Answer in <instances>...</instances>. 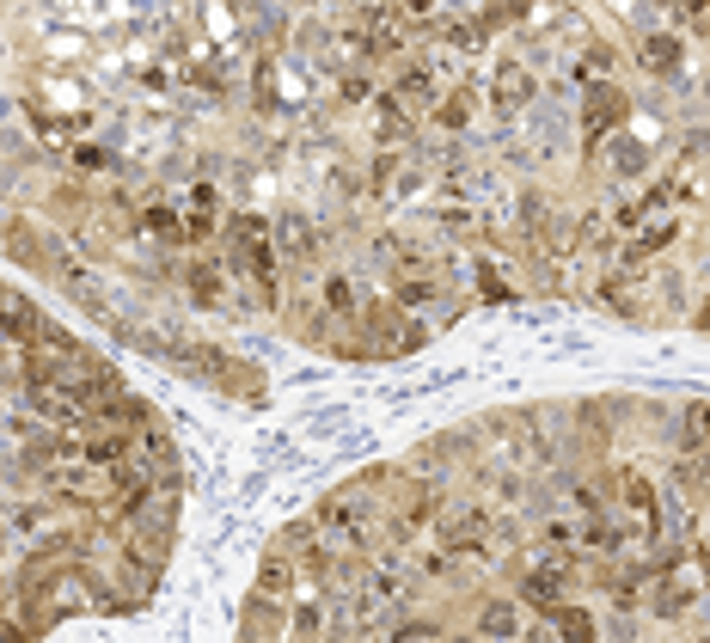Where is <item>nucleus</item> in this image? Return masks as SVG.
<instances>
[{"instance_id": "412c9836", "label": "nucleus", "mask_w": 710, "mask_h": 643, "mask_svg": "<svg viewBox=\"0 0 710 643\" xmlns=\"http://www.w3.org/2000/svg\"><path fill=\"white\" fill-rule=\"evenodd\" d=\"M0 643H25V631H13V625H0Z\"/></svg>"}, {"instance_id": "1a4fd4ad", "label": "nucleus", "mask_w": 710, "mask_h": 643, "mask_svg": "<svg viewBox=\"0 0 710 643\" xmlns=\"http://www.w3.org/2000/svg\"><path fill=\"white\" fill-rule=\"evenodd\" d=\"M521 595H527L533 607L557 613V607H564V601H557V595H564V576H557V570H539V576H527V582H521Z\"/></svg>"}, {"instance_id": "f8f14e48", "label": "nucleus", "mask_w": 710, "mask_h": 643, "mask_svg": "<svg viewBox=\"0 0 710 643\" xmlns=\"http://www.w3.org/2000/svg\"><path fill=\"white\" fill-rule=\"evenodd\" d=\"M190 288L202 294V301H221V270L215 264H190Z\"/></svg>"}, {"instance_id": "9b49d317", "label": "nucleus", "mask_w": 710, "mask_h": 643, "mask_svg": "<svg viewBox=\"0 0 710 643\" xmlns=\"http://www.w3.org/2000/svg\"><path fill=\"white\" fill-rule=\"evenodd\" d=\"M551 619H557V631H564L570 643H594V619H588V613H576V607H557Z\"/></svg>"}, {"instance_id": "0eeeda50", "label": "nucleus", "mask_w": 710, "mask_h": 643, "mask_svg": "<svg viewBox=\"0 0 710 643\" xmlns=\"http://www.w3.org/2000/svg\"><path fill=\"white\" fill-rule=\"evenodd\" d=\"M362 515H368L362 490H337V497H325V509H319V521H331V527H349V521H362Z\"/></svg>"}, {"instance_id": "2eb2a0df", "label": "nucleus", "mask_w": 710, "mask_h": 643, "mask_svg": "<svg viewBox=\"0 0 710 643\" xmlns=\"http://www.w3.org/2000/svg\"><path fill=\"white\" fill-rule=\"evenodd\" d=\"M294 631H300V637H319V631H325V607H319V601H307V607L294 613Z\"/></svg>"}, {"instance_id": "423d86ee", "label": "nucleus", "mask_w": 710, "mask_h": 643, "mask_svg": "<svg viewBox=\"0 0 710 643\" xmlns=\"http://www.w3.org/2000/svg\"><path fill=\"white\" fill-rule=\"evenodd\" d=\"M288 588H294V564H288L282 552L264 558V564H258V595H264V601H282Z\"/></svg>"}, {"instance_id": "7ed1b4c3", "label": "nucleus", "mask_w": 710, "mask_h": 643, "mask_svg": "<svg viewBox=\"0 0 710 643\" xmlns=\"http://www.w3.org/2000/svg\"><path fill=\"white\" fill-rule=\"evenodd\" d=\"M680 490L698 503V497H710V448H686L680 454Z\"/></svg>"}, {"instance_id": "39448f33", "label": "nucleus", "mask_w": 710, "mask_h": 643, "mask_svg": "<svg viewBox=\"0 0 710 643\" xmlns=\"http://www.w3.org/2000/svg\"><path fill=\"white\" fill-rule=\"evenodd\" d=\"M478 631L496 637V643H502V637H515V631H521V607H515V601H490V607L478 613Z\"/></svg>"}, {"instance_id": "f257e3e1", "label": "nucleus", "mask_w": 710, "mask_h": 643, "mask_svg": "<svg viewBox=\"0 0 710 643\" xmlns=\"http://www.w3.org/2000/svg\"><path fill=\"white\" fill-rule=\"evenodd\" d=\"M619 117H625V92H619V86H588V111H582L588 135H600V129H613Z\"/></svg>"}, {"instance_id": "6ab92c4d", "label": "nucleus", "mask_w": 710, "mask_h": 643, "mask_svg": "<svg viewBox=\"0 0 710 643\" xmlns=\"http://www.w3.org/2000/svg\"><path fill=\"white\" fill-rule=\"evenodd\" d=\"M392 643H447V637H441V631H429V625H411V631H398Z\"/></svg>"}, {"instance_id": "9d476101", "label": "nucleus", "mask_w": 710, "mask_h": 643, "mask_svg": "<svg viewBox=\"0 0 710 643\" xmlns=\"http://www.w3.org/2000/svg\"><path fill=\"white\" fill-rule=\"evenodd\" d=\"M307 245H313V227L300 221V215H282V252L288 258H307Z\"/></svg>"}, {"instance_id": "aec40b11", "label": "nucleus", "mask_w": 710, "mask_h": 643, "mask_svg": "<svg viewBox=\"0 0 710 643\" xmlns=\"http://www.w3.org/2000/svg\"><path fill=\"white\" fill-rule=\"evenodd\" d=\"M331 307H337V313H349V307H355V301H349V282H331Z\"/></svg>"}, {"instance_id": "dca6fc26", "label": "nucleus", "mask_w": 710, "mask_h": 643, "mask_svg": "<svg viewBox=\"0 0 710 643\" xmlns=\"http://www.w3.org/2000/svg\"><path fill=\"white\" fill-rule=\"evenodd\" d=\"M686 429H692V448H710V405H692Z\"/></svg>"}, {"instance_id": "ddd939ff", "label": "nucleus", "mask_w": 710, "mask_h": 643, "mask_svg": "<svg viewBox=\"0 0 710 643\" xmlns=\"http://www.w3.org/2000/svg\"><path fill=\"white\" fill-rule=\"evenodd\" d=\"M619 490H625V503H631V509H649V515H655V490H649L637 472H625V478H619Z\"/></svg>"}, {"instance_id": "6e6552de", "label": "nucleus", "mask_w": 710, "mask_h": 643, "mask_svg": "<svg viewBox=\"0 0 710 643\" xmlns=\"http://www.w3.org/2000/svg\"><path fill=\"white\" fill-rule=\"evenodd\" d=\"M0 325H7L13 337H37L43 319L31 313V301H19V294H0Z\"/></svg>"}, {"instance_id": "20e7f679", "label": "nucleus", "mask_w": 710, "mask_h": 643, "mask_svg": "<svg viewBox=\"0 0 710 643\" xmlns=\"http://www.w3.org/2000/svg\"><path fill=\"white\" fill-rule=\"evenodd\" d=\"M643 68H655V74H680V37H668V31L643 37Z\"/></svg>"}, {"instance_id": "a211bd4d", "label": "nucleus", "mask_w": 710, "mask_h": 643, "mask_svg": "<svg viewBox=\"0 0 710 643\" xmlns=\"http://www.w3.org/2000/svg\"><path fill=\"white\" fill-rule=\"evenodd\" d=\"M613 166H619V172H637V166H643V154H637L631 141H619V147H613Z\"/></svg>"}, {"instance_id": "f03ea898", "label": "nucleus", "mask_w": 710, "mask_h": 643, "mask_svg": "<svg viewBox=\"0 0 710 643\" xmlns=\"http://www.w3.org/2000/svg\"><path fill=\"white\" fill-rule=\"evenodd\" d=\"M496 98H502L509 111H521L527 98H533V74H527L521 62H502V68H496Z\"/></svg>"}, {"instance_id": "5701e85b", "label": "nucleus", "mask_w": 710, "mask_h": 643, "mask_svg": "<svg viewBox=\"0 0 710 643\" xmlns=\"http://www.w3.org/2000/svg\"><path fill=\"white\" fill-rule=\"evenodd\" d=\"M704 325H710V307H704Z\"/></svg>"}, {"instance_id": "f3484780", "label": "nucleus", "mask_w": 710, "mask_h": 643, "mask_svg": "<svg viewBox=\"0 0 710 643\" xmlns=\"http://www.w3.org/2000/svg\"><path fill=\"white\" fill-rule=\"evenodd\" d=\"M582 68H588L594 80H600V74H613V49H606V43H594V49H588V62H582Z\"/></svg>"}, {"instance_id": "4468645a", "label": "nucleus", "mask_w": 710, "mask_h": 643, "mask_svg": "<svg viewBox=\"0 0 710 643\" xmlns=\"http://www.w3.org/2000/svg\"><path fill=\"white\" fill-rule=\"evenodd\" d=\"M466 111H472V92H453V98H441V111H435V117H441L447 129H460V123H466Z\"/></svg>"}, {"instance_id": "4be33fe9", "label": "nucleus", "mask_w": 710, "mask_h": 643, "mask_svg": "<svg viewBox=\"0 0 710 643\" xmlns=\"http://www.w3.org/2000/svg\"><path fill=\"white\" fill-rule=\"evenodd\" d=\"M0 368H7V343H0Z\"/></svg>"}]
</instances>
